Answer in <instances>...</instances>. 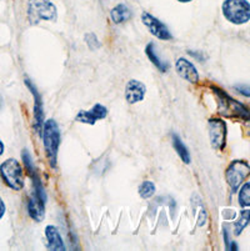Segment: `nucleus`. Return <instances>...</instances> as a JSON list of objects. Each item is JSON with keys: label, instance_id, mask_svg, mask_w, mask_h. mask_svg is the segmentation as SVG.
Wrapping results in <instances>:
<instances>
[{"label": "nucleus", "instance_id": "obj_1", "mask_svg": "<svg viewBox=\"0 0 250 251\" xmlns=\"http://www.w3.org/2000/svg\"><path fill=\"white\" fill-rule=\"evenodd\" d=\"M41 138L44 141V149L49 159L50 166L55 169L58 163V151L59 145H60V129L54 119H48L44 123Z\"/></svg>", "mask_w": 250, "mask_h": 251}, {"label": "nucleus", "instance_id": "obj_2", "mask_svg": "<svg viewBox=\"0 0 250 251\" xmlns=\"http://www.w3.org/2000/svg\"><path fill=\"white\" fill-rule=\"evenodd\" d=\"M58 10L52 0H29L28 3V20L31 25H38L43 20H56Z\"/></svg>", "mask_w": 250, "mask_h": 251}, {"label": "nucleus", "instance_id": "obj_3", "mask_svg": "<svg viewBox=\"0 0 250 251\" xmlns=\"http://www.w3.org/2000/svg\"><path fill=\"white\" fill-rule=\"evenodd\" d=\"M0 176L13 190L19 191L24 188V171L17 159H8L0 165Z\"/></svg>", "mask_w": 250, "mask_h": 251}, {"label": "nucleus", "instance_id": "obj_4", "mask_svg": "<svg viewBox=\"0 0 250 251\" xmlns=\"http://www.w3.org/2000/svg\"><path fill=\"white\" fill-rule=\"evenodd\" d=\"M213 90L215 91L217 94L218 100H219V111L222 115L229 116V118H242L245 120H250V110L244 106L242 102L234 100L233 98L229 97L226 93H224L223 90L220 89L213 88Z\"/></svg>", "mask_w": 250, "mask_h": 251}, {"label": "nucleus", "instance_id": "obj_5", "mask_svg": "<svg viewBox=\"0 0 250 251\" xmlns=\"http://www.w3.org/2000/svg\"><path fill=\"white\" fill-rule=\"evenodd\" d=\"M222 9L225 19L231 24L242 25L250 20V3L248 0H225Z\"/></svg>", "mask_w": 250, "mask_h": 251}, {"label": "nucleus", "instance_id": "obj_6", "mask_svg": "<svg viewBox=\"0 0 250 251\" xmlns=\"http://www.w3.org/2000/svg\"><path fill=\"white\" fill-rule=\"evenodd\" d=\"M250 175V166L249 164L243 160H235L228 166L225 171V177L230 186L231 191L235 193L240 188V185L244 182Z\"/></svg>", "mask_w": 250, "mask_h": 251}, {"label": "nucleus", "instance_id": "obj_7", "mask_svg": "<svg viewBox=\"0 0 250 251\" xmlns=\"http://www.w3.org/2000/svg\"><path fill=\"white\" fill-rule=\"evenodd\" d=\"M209 136L213 148L223 150L226 144V124L220 119L209 120Z\"/></svg>", "mask_w": 250, "mask_h": 251}, {"label": "nucleus", "instance_id": "obj_8", "mask_svg": "<svg viewBox=\"0 0 250 251\" xmlns=\"http://www.w3.org/2000/svg\"><path fill=\"white\" fill-rule=\"evenodd\" d=\"M141 22L149 29V31L154 36H157L158 39H160V40H171L173 39V35L169 31V29L167 28V25L163 24L155 17H153L150 13L144 11L143 14H141Z\"/></svg>", "mask_w": 250, "mask_h": 251}, {"label": "nucleus", "instance_id": "obj_9", "mask_svg": "<svg viewBox=\"0 0 250 251\" xmlns=\"http://www.w3.org/2000/svg\"><path fill=\"white\" fill-rule=\"evenodd\" d=\"M25 85L31 91L34 97V120H35V131L39 136L43 134V125H44V109H43V100L39 94L36 86L29 79H25Z\"/></svg>", "mask_w": 250, "mask_h": 251}, {"label": "nucleus", "instance_id": "obj_10", "mask_svg": "<svg viewBox=\"0 0 250 251\" xmlns=\"http://www.w3.org/2000/svg\"><path fill=\"white\" fill-rule=\"evenodd\" d=\"M108 109L102 104H95L90 110H80L78 113L75 120L83 124L94 125L96 120H102V119L107 118Z\"/></svg>", "mask_w": 250, "mask_h": 251}, {"label": "nucleus", "instance_id": "obj_11", "mask_svg": "<svg viewBox=\"0 0 250 251\" xmlns=\"http://www.w3.org/2000/svg\"><path fill=\"white\" fill-rule=\"evenodd\" d=\"M176 73L184 79V80L189 81L190 84H198L199 81V73L196 68L194 67V64L190 63L185 58H179L176 60L175 65Z\"/></svg>", "mask_w": 250, "mask_h": 251}, {"label": "nucleus", "instance_id": "obj_12", "mask_svg": "<svg viewBox=\"0 0 250 251\" xmlns=\"http://www.w3.org/2000/svg\"><path fill=\"white\" fill-rule=\"evenodd\" d=\"M146 94V86L141 81L132 79L125 86V99L129 104H137L141 101Z\"/></svg>", "mask_w": 250, "mask_h": 251}, {"label": "nucleus", "instance_id": "obj_13", "mask_svg": "<svg viewBox=\"0 0 250 251\" xmlns=\"http://www.w3.org/2000/svg\"><path fill=\"white\" fill-rule=\"evenodd\" d=\"M28 211H29V215L33 220L40 221L44 220L45 216V201L38 198L35 194L29 198V202H28Z\"/></svg>", "mask_w": 250, "mask_h": 251}, {"label": "nucleus", "instance_id": "obj_14", "mask_svg": "<svg viewBox=\"0 0 250 251\" xmlns=\"http://www.w3.org/2000/svg\"><path fill=\"white\" fill-rule=\"evenodd\" d=\"M45 237L48 240V250L52 251H64L65 250V245L61 239V235L59 234L58 229L53 225H48L45 227Z\"/></svg>", "mask_w": 250, "mask_h": 251}, {"label": "nucleus", "instance_id": "obj_15", "mask_svg": "<svg viewBox=\"0 0 250 251\" xmlns=\"http://www.w3.org/2000/svg\"><path fill=\"white\" fill-rule=\"evenodd\" d=\"M133 13L125 4H118L110 11V18L115 24H121L132 19Z\"/></svg>", "mask_w": 250, "mask_h": 251}, {"label": "nucleus", "instance_id": "obj_16", "mask_svg": "<svg viewBox=\"0 0 250 251\" xmlns=\"http://www.w3.org/2000/svg\"><path fill=\"white\" fill-rule=\"evenodd\" d=\"M145 54L146 56L149 58V60L151 61V63L154 64L155 67L158 68V69L160 70L162 73H167L169 70V64L165 63V61H163L162 59L158 56L157 51H155L154 49V44L153 43H149L148 45H146L145 48Z\"/></svg>", "mask_w": 250, "mask_h": 251}, {"label": "nucleus", "instance_id": "obj_17", "mask_svg": "<svg viewBox=\"0 0 250 251\" xmlns=\"http://www.w3.org/2000/svg\"><path fill=\"white\" fill-rule=\"evenodd\" d=\"M171 140H173V148L175 149L176 154L180 156V159L183 160V163L190 164L192 159H190L189 150H188V148L184 145V143L182 141L180 136L176 135V134H173V135H171Z\"/></svg>", "mask_w": 250, "mask_h": 251}, {"label": "nucleus", "instance_id": "obj_18", "mask_svg": "<svg viewBox=\"0 0 250 251\" xmlns=\"http://www.w3.org/2000/svg\"><path fill=\"white\" fill-rule=\"evenodd\" d=\"M250 224V210H244L240 213L239 220L234 224V234L240 235L243 230Z\"/></svg>", "mask_w": 250, "mask_h": 251}, {"label": "nucleus", "instance_id": "obj_19", "mask_svg": "<svg viewBox=\"0 0 250 251\" xmlns=\"http://www.w3.org/2000/svg\"><path fill=\"white\" fill-rule=\"evenodd\" d=\"M239 204L240 206H250V181L245 182L239 191Z\"/></svg>", "mask_w": 250, "mask_h": 251}, {"label": "nucleus", "instance_id": "obj_20", "mask_svg": "<svg viewBox=\"0 0 250 251\" xmlns=\"http://www.w3.org/2000/svg\"><path fill=\"white\" fill-rule=\"evenodd\" d=\"M139 194L143 199H150L151 196L155 194V185L151 181H144L139 186Z\"/></svg>", "mask_w": 250, "mask_h": 251}, {"label": "nucleus", "instance_id": "obj_21", "mask_svg": "<svg viewBox=\"0 0 250 251\" xmlns=\"http://www.w3.org/2000/svg\"><path fill=\"white\" fill-rule=\"evenodd\" d=\"M22 156H23V161H24L25 168H27V171H28V174H29V176L36 174V170L33 165V160H31V156H30V154H29V151L24 149L22 152Z\"/></svg>", "mask_w": 250, "mask_h": 251}, {"label": "nucleus", "instance_id": "obj_22", "mask_svg": "<svg viewBox=\"0 0 250 251\" xmlns=\"http://www.w3.org/2000/svg\"><path fill=\"white\" fill-rule=\"evenodd\" d=\"M85 42L88 43L89 48L90 49H95V48L99 47V40L96 39V36L93 33H89L85 35Z\"/></svg>", "mask_w": 250, "mask_h": 251}, {"label": "nucleus", "instance_id": "obj_23", "mask_svg": "<svg viewBox=\"0 0 250 251\" xmlns=\"http://www.w3.org/2000/svg\"><path fill=\"white\" fill-rule=\"evenodd\" d=\"M235 90L239 91L240 94L245 95V97H250V85H245V84L237 85L235 86Z\"/></svg>", "mask_w": 250, "mask_h": 251}, {"label": "nucleus", "instance_id": "obj_24", "mask_svg": "<svg viewBox=\"0 0 250 251\" xmlns=\"http://www.w3.org/2000/svg\"><path fill=\"white\" fill-rule=\"evenodd\" d=\"M5 210H6L5 204H4L3 199L0 198V219H1L4 216V214H5Z\"/></svg>", "mask_w": 250, "mask_h": 251}, {"label": "nucleus", "instance_id": "obj_25", "mask_svg": "<svg viewBox=\"0 0 250 251\" xmlns=\"http://www.w3.org/2000/svg\"><path fill=\"white\" fill-rule=\"evenodd\" d=\"M3 152H4V144L3 141L0 140V155H3Z\"/></svg>", "mask_w": 250, "mask_h": 251}, {"label": "nucleus", "instance_id": "obj_26", "mask_svg": "<svg viewBox=\"0 0 250 251\" xmlns=\"http://www.w3.org/2000/svg\"><path fill=\"white\" fill-rule=\"evenodd\" d=\"M178 1H180V3H190L193 0H178Z\"/></svg>", "mask_w": 250, "mask_h": 251}]
</instances>
